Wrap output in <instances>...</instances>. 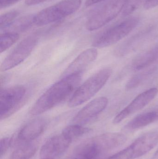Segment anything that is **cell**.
Listing matches in <instances>:
<instances>
[{"label":"cell","mask_w":158,"mask_h":159,"mask_svg":"<svg viewBox=\"0 0 158 159\" xmlns=\"http://www.w3.org/2000/svg\"></svg>","instance_id":"f1b7e54d"},{"label":"cell","mask_w":158,"mask_h":159,"mask_svg":"<svg viewBox=\"0 0 158 159\" xmlns=\"http://www.w3.org/2000/svg\"><path fill=\"white\" fill-rule=\"evenodd\" d=\"M91 131L89 128L83 127L80 124L70 125L64 129L62 134L71 141L73 139L83 136Z\"/></svg>","instance_id":"ac0fdd59"},{"label":"cell","mask_w":158,"mask_h":159,"mask_svg":"<svg viewBox=\"0 0 158 159\" xmlns=\"http://www.w3.org/2000/svg\"><path fill=\"white\" fill-rule=\"evenodd\" d=\"M158 120V112L151 111L143 113L135 117L126 124L125 129L129 131L135 130L155 122Z\"/></svg>","instance_id":"9a60e30c"},{"label":"cell","mask_w":158,"mask_h":159,"mask_svg":"<svg viewBox=\"0 0 158 159\" xmlns=\"http://www.w3.org/2000/svg\"><path fill=\"white\" fill-rule=\"evenodd\" d=\"M142 1V0H127L122 10L123 16H127L131 14L138 7Z\"/></svg>","instance_id":"7402d4cb"},{"label":"cell","mask_w":158,"mask_h":159,"mask_svg":"<svg viewBox=\"0 0 158 159\" xmlns=\"http://www.w3.org/2000/svg\"><path fill=\"white\" fill-rule=\"evenodd\" d=\"M19 35L17 33L9 32L1 34L0 38V52L6 51L19 39Z\"/></svg>","instance_id":"d6986e66"},{"label":"cell","mask_w":158,"mask_h":159,"mask_svg":"<svg viewBox=\"0 0 158 159\" xmlns=\"http://www.w3.org/2000/svg\"><path fill=\"white\" fill-rule=\"evenodd\" d=\"M26 93L23 86H15L1 89L0 118L5 119L12 115L23 102Z\"/></svg>","instance_id":"ba28073f"},{"label":"cell","mask_w":158,"mask_h":159,"mask_svg":"<svg viewBox=\"0 0 158 159\" xmlns=\"http://www.w3.org/2000/svg\"><path fill=\"white\" fill-rule=\"evenodd\" d=\"M81 3V0H62L34 16L33 24L42 26L59 21L76 12Z\"/></svg>","instance_id":"3957f363"},{"label":"cell","mask_w":158,"mask_h":159,"mask_svg":"<svg viewBox=\"0 0 158 159\" xmlns=\"http://www.w3.org/2000/svg\"><path fill=\"white\" fill-rule=\"evenodd\" d=\"M33 141L23 143V144L13 152L11 156V159L31 158L35 155L38 148L37 143Z\"/></svg>","instance_id":"e0dca14e"},{"label":"cell","mask_w":158,"mask_h":159,"mask_svg":"<svg viewBox=\"0 0 158 159\" xmlns=\"http://www.w3.org/2000/svg\"><path fill=\"white\" fill-rule=\"evenodd\" d=\"M98 52L95 48H88L82 52L70 64L63 74V77L81 74L83 70L97 57Z\"/></svg>","instance_id":"7c38bea8"},{"label":"cell","mask_w":158,"mask_h":159,"mask_svg":"<svg viewBox=\"0 0 158 159\" xmlns=\"http://www.w3.org/2000/svg\"><path fill=\"white\" fill-rule=\"evenodd\" d=\"M101 153L99 148L90 139L78 146L74 152L65 159H96Z\"/></svg>","instance_id":"5bb4252c"},{"label":"cell","mask_w":158,"mask_h":159,"mask_svg":"<svg viewBox=\"0 0 158 159\" xmlns=\"http://www.w3.org/2000/svg\"><path fill=\"white\" fill-rule=\"evenodd\" d=\"M155 159H158V150L156 152V154L155 155Z\"/></svg>","instance_id":"83f0119b"},{"label":"cell","mask_w":158,"mask_h":159,"mask_svg":"<svg viewBox=\"0 0 158 159\" xmlns=\"http://www.w3.org/2000/svg\"><path fill=\"white\" fill-rule=\"evenodd\" d=\"M13 142V139L10 137H5L1 139L0 142V156L2 157L8 150Z\"/></svg>","instance_id":"603a6c76"},{"label":"cell","mask_w":158,"mask_h":159,"mask_svg":"<svg viewBox=\"0 0 158 159\" xmlns=\"http://www.w3.org/2000/svg\"><path fill=\"white\" fill-rule=\"evenodd\" d=\"M139 18L133 17L106 30L95 38L92 46L103 48L114 44L126 37L139 24Z\"/></svg>","instance_id":"277c9868"},{"label":"cell","mask_w":158,"mask_h":159,"mask_svg":"<svg viewBox=\"0 0 158 159\" xmlns=\"http://www.w3.org/2000/svg\"><path fill=\"white\" fill-rule=\"evenodd\" d=\"M108 99L99 97L94 99L82 108L73 119V122L80 124L86 123L97 116L107 106Z\"/></svg>","instance_id":"8fae6325"},{"label":"cell","mask_w":158,"mask_h":159,"mask_svg":"<svg viewBox=\"0 0 158 159\" xmlns=\"http://www.w3.org/2000/svg\"><path fill=\"white\" fill-rule=\"evenodd\" d=\"M112 74V70L106 68L91 76L75 90L69 101L68 106L76 107L89 101L105 85Z\"/></svg>","instance_id":"7a4b0ae2"},{"label":"cell","mask_w":158,"mask_h":159,"mask_svg":"<svg viewBox=\"0 0 158 159\" xmlns=\"http://www.w3.org/2000/svg\"><path fill=\"white\" fill-rule=\"evenodd\" d=\"M158 93V89L153 88L140 93L116 116L113 123L114 124H119L129 116L140 111L151 102Z\"/></svg>","instance_id":"9c48e42d"},{"label":"cell","mask_w":158,"mask_h":159,"mask_svg":"<svg viewBox=\"0 0 158 159\" xmlns=\"http://www.w3.org/2000/svg\"><path fill=\"white\" fill-rule=\"evenodd\" d=\"M19 15L18 11H9L5 14L2 15L0 18V28L1 30L7 28L8 26L12 25L15 20Z\"/></svg>","instance_id":"44dd1931"},{"label":"cell","mask_w":158,"mask_h":159,"mask_svg":"<svg viewBox=\"0 0 158 159\" xmlns=\"http://www.w3.org/2000/svg\"><path fill=\"white\" fill-rule=\"evenodd\" d=\"M38 42V37L35 35H30L23 39L2 62L1 70H8L22 63L33 51Z\"/></svg>","instance_id":"52a82bcc"},{"label":"cell","mask_w":158,"mask_h":159,"mask_svg":"<svg viewBox=\"0 0 158 159\" xmlns=\"http://www.w3.org/2000/svg\"><path fill=\"white\" fill-rule=\"evenodd\" d=\"M81 79V74L63 77L49 88L36 101L30 114L41 115L65 101L76 89Z\"/></svg>","instance_id":"6da1fadb"},{"label":"cell","mask_w":158,"mask_h":159,"mask_svg":"<svg viewBox=\"0 0 158 159\" xmlns=\"http://www.w3.org/2000/svg\"><path fill=\"white\" fill-rule=\"evenodd\" d=\"M158 144V132L147 133L130 146L107 159H135L144 156Z\"/></svg>","instance_id":"8992f818"},{"label":"cell","mask_w":158,"mask_h":159,"mask_svg":"<svg viewBox=\"0 0 158 159\" xmlns=\"http://www.w3.org/2000/svg\"><path fill=\"white\" fill-rule=\"evenodd\" d=\"M104 1L105 0H86L85 2V6L86 7H88Z\"/></svg>","instance_id":"4316f807"},{"label":"cell","mask_w":158,"mask_h":159,"mask_svg":"<svg viewBox=\"0 0 158 159\" xmlns=\"http://www.w3.org/2000/svg\"><path fill=\"white\" fill-rule=\"evenodd\" d=\"M19 0H0V8H5L17 2Z\"/></svg>","instance_id":"cb8c5ba5"},{"label":"cell","mask_w":158,"mask_h":159,"mask_svg":"<svg viewBox=\"0 0 158 159\" xmlns=\"http://www.w3.org/2000/svg\"><path fill=\"white\" fill-rule=\"evenodd\" d=\"M127 0H111L99 7L89 16L85 27L90 31L96 30L115 19L122 11Z\"/></svg>","instance_id":"5b68a950"},{"label":"cell","mask_w":158,"mask_h":159,"mask_svg":"<svg viewBox=\"0 0 158 159\" xmlns=\"http://www.w3.org/2000/svg\"><path fill=\"white\" fill-rule=\"evenodd\" d=\"M46 126L47 122L44 119L32 120L19 131L17 136L18 141L23 143L34 141L44 132Z\"/></svg>","instance_id":"4fadbf2b"},{"label":"cell","mask_w":158,"mask_h":159,"mask_svg":"<svg viewBox=\"0 0 158 159\" xmlns=\"http://www.w3.org/2000/svg\"><path fill=\"white\" fill-rule=\"evenodd\" d=\"M48 1L49 0H25V2L27 5L30 6L39 4Z\"/></svg>","instance_id":"484cf974"},{"label":"cell","mask_w":158,"mask_h":159,"mask_svg":"<svg viewBox=\"0 0 158 159\" xmlns=\"http://www.w3.org/2000/svg\"><path fill=\"white\" fill-rule=\"evenodd\" d=\"M158 5V0H146L144 7L146 9H150Z\"/></svg>","instance_id":"d4e9b609"},{"label":"cell","mask_w":158,"mask_h":159,"mask_svg":"<svg viewBox=\"0 0 158 159\" xmlns=\"http://www.w3.org/2000/svg\"><path fill=\"white\" fill-rule=\"evenodd\" d=\"M158 61V45L135 59L132 63L135 70H142L149 68Z\"/></svg>","instance_id":"2e32d148"},{"label":"cell","mask_w":158,"mask_h":159,"mask_svg":"<svg viewBox=\"0 0 158 159\" xmlns=\"http://www.w3.org/2000/svg\"><path fill=\"white\" fill-rule=\"evenodd\" d=\"M71 141L62 134L48 139L40 151L41 159H54L63 154L68 148Z\"/></svg>","instance_id":"30bf717a"},{"label":"cell","mask_w":158,"mask_h":159,"mask_svg":"<svg viewBox=\"0 0 158 159\" xmlns=\"http://www.w3.org/2000/svg\"><path fill=\"white\" fill-rule=\"evenodd\" d=\"M155 69V68H151L134 76L127 82L126 86V89L130 90L138 87L154 72Z\"/></svg>","instance_id":"ffe728a7"}]
</instances>
